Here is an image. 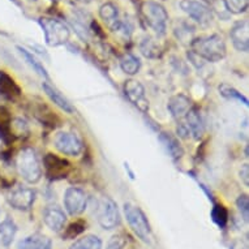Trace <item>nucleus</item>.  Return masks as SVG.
I'll use <instances>...</instances> for the list:
<instances>
[{"mask_svg":"<svg viewBox=\"0 0 249 249\" xmlns=\"http://www.w3.org/2000/svg\"><path fill=\"white\" fill-rule=\"evenodd\" d=\"M191 51L202 57L208 63H216L225 59L227 53L226 42L219 34L195 38L191 43Z\"/></svg>","mask_w":249,"mask_h":249,"instance_id":"obj_1","label":"nucleus"},{"mask_svg":"<svg viewBox=\"0 0 249 249\" xmlns=\"http://www.w3.org/2000/svg\"><path fill=\"white\" fill-rule=\"evenodd\" d=\"M18 175L29 184H37L42 179V166L33 147H22L16 155Z\"/></svg>","mask_w":249,"mask_h":249,"instance_id":"obj_2","label":"nucleus"},{"mask_svg":"<svg viewBox=\"0 0 249 249\" xmlns=\"http://www.w3.org/2000/svg\"><path fill=\"white\" fill-rule=\"evenodd\" d=\"M140 13L146 26H149L158 37H162L166 34L168 13L163 5L153 0H147V1H143L140 7Z\"/></svg>","mask_w":249,"mask_h":249,"instance_id":"obj_3","label":"nucleus"},{"mask_svg":"<svg viewBox=\"0 0 249 249\" xmlns=\"http://www.w3.org/2000/svg\"><path fill=\"white\" fill-rule=\"evenodd\" d=\"M124 215L127 218L128 225L136 236L143 243L150 244L151 229L145 213L139 206L127 202V204H124Z\"/></svg>","mask_w":249,"mask_h":249,"instance_id":"obj_4","label":"nucleus"},{"mask_svg":"<svg viewBox=\"0 0 249 249\" xmlns=\"http://www.w3.org/2000/svg\"><path fill=\"white\" fill-rule=\"evenodd\" d=\"M39 25L45 34L46 43L51 47L66 45L67 42L70 41V29L63 21L53 18V17H41Z\"/></svg>","mask_w":249,"mask_h":249,"instance_id":"obj_5","label":"nucleus"},{"mask_svg":"<svg viewBox=\"0 0 249 249\" xmlns=\"http://www.w3.org/2000/svg\"><path fill=\"white\" fill-rule=\"evenodd\" d=\"M97 219L103 230H114L120 223V212L116 202L110 197H102L97 206Z\"/></svg>","mask_w":249,"mask_h":249,"instance_id":"obj_6","label":"nucleus"},{"mask_svg":"<svg viewBox=\"0 0 249 249\" xmlns=\"http://www.w3.org/2000/svg\"><path fill=\"white\" fill-rule=\"evenodd\" d=\"M53 145L59 153L68 157H78L84 151L82 140L73 132H57L53 137Z\"/></svg>","mask_w":249,"mask_h":249,"instance_id":"obj_7","label":"nucleus"},{"mask_svg":"<svg viewBox=\"0 0 249 249\" xmlns=\"http://www.w3.org/2000/svg\"><path fill=\"white\" fill-rule=\"evenodd\" d=\"M180 8L183 9L195 22L200 24L201 26H208L212 24L213 12L210 7H208L201 1L197 0H181Z\"/></svg>","mask_w":249,"mask_h":249,"instance_id":"obj_8","label":"nucleus"},{"mask_svg":"<svg viewBox=\"0 0 249 249\" xmlns=\"http://www.w3.org/2000/svg\"><path fill=\"white\" fill-rule=\"evenodd\" d=\"M36 197H37V193L32 188L16 187L9 191L7 195V201L13 209L20 210V212H26L34 205Z\"/></svg>","mask_w":249,"mask_h":249,"instance_id":"obj_9","label":"nucleus"},{"mask_svg":"<svg viewBox=\"0 0 249 249\" xmlns=\"http://www.w3.org/2000/svg\"><path fill=\"white\" fill-rule=\"evenodd\" d=\"M88 205V197L86 193L81 188L71 187L66 191L64 195V208L71 215H81L86 210Z\"/></svg>","mask_w":249,"mask_h":249,"instance_id":"obj_10","label":"nucleus"},{"mask_svg":"<svg viewBox=\"0 0 249 249\" xmlns=\"http://www.w3.org/2000/svg\"><path fill=\"white\" fill-rule=\"evenodd\" d=\"M124 94L128 98V101L133 103L139 110L146 112L149 110V101L145 94V88L140 81L137 80H127L124 84Z\"/></svg>","mask_w":249,"mask_h":249,"instance_id":"obj_11","label":"nucleus"},{"mask_svg":"<svg viewBox=\"0 0 249 249\" xmlns=\"http://www.w3.org/2000/svg\"><path fill=\"white\" fill-rule=\"evenodd\" d=\"M46 174L51 179H63L68 175L71 163L64 158H60L55 154H47L43 160Z\"/></svg>","mask_w":249,"mask_h":249,"instance_id":"obj_12","label":"nucleus"},{"mask_svg":"<svg viewBox=\"0 0 249 249\" xmlns=\"http://www.w3.org/2000/svg\"><path fill=\"white\" fill-rule=\"evenodd\" d=\"M43 222L53 232H60L66 229L67 215L63 212V209L56 206V205H50L43 210Z\"/></svg>","mask_w":249,"mask_h":249,"instance_id":"obj_13","label":"nucleus"},{"mask_svg":"<svg viewBox=\"0 0 249 249\" xmlns=\"http://www.w3.org/2000/svg\"><path fill=\"white\" fill-rule=\"evenodd\" d=\"M231 41L233 47L241 53H248L249 50V24L248 20L239 21L231 29Z\"/></svg>","mask_w":249,"mask_h":249,"instance_id":"obj_14","label":"nucleus"},{"mask_svg":"<svg viewBox=\"0 0 249 249\" xmlns=\"http://www.w3.org/2000/svg\"><path fill=\"white\" fill-rule=\"evenodd\" d=\"M167 108L176 120H183L187 112L192 108V102L185 94H176L170 98Z\"/></svg>","mask_w":249,"mask_h":249,"instance_id":"obj_15","label":"nucleus"},{"mask_svg":"<svg viewBox=\"0 0 249 249\" xmlns=\"http://www.w3.org/2000/svg\"><path fill=\"white\" fill-rule=\"evenodd\" d=\"M42 88H43V91H45L46 95L49 97L50 101H51L53 105H56L60 110H63L64 112H67V114H73V105H72L64 95L61 94L60 91H59L53 84H50V81L43 82V84H42Z\"/></svg>","mask_w":249,"mask_h":249,"instance_id":"obj_16","label":"nucleus"},{"mask_svg":"<svg viewBox=\"0 0 249 249\" xmlns=\"http://www.w3.org/2000/svg\"><path fill=\"white\" fill-rule=\"evenodd\" d=\"M184 123L187 124L189 133L195 140H200L205 133V124L200 111L196 107H192L184 116Z\"/></svg>","mask_w":249,"mask_h":249,"instance_id":"obj_17","label":"nucleus"},{"mask_svg":"<svg viewBox=\"0 0 249 249\" xmlns=\"http://www.w3.org/2000/svg\"><path fill=\"white\" fill-rule=\"evenodd\" d=\"M17 249H53V241L42 233H33L17 243Z\"/></svg>","mask_w":249,"mask_h":249,"instance_id":"obj_18","label":"nucleus"},{"mask_svg":"<svg viewBox=\"0 0 249 249\" xmlns=\"http://www.w3.org/2000/svg\"><path fill=\"white\" fill-rule=\"evenodd\" d=\"M17 233V226L12 218L0 223V249H9Z\"/></svg>","mask_w":249,"mask_h":249,"instance_id":"obj_19","label":"nucleus"},{"mask_svg":"<svg viewBox=\"0 0 249 249\" xmlns=\"http://www.w3.org/2000/svg\"><path fill=\"white\" fill-rule=\"evenodd\" d=\"M160 141L163 143L164 149L167 150L172 160H180L184 155V149L181 146V143L179 142V140L174 137L172 135L167 133V132H162L160 135Z\"/></svg>","mask_w":249,"mask_h":249,"instance_id":"obj_20","label":"nucleus"},{"mask_svg":"<svg viewBox=\"0 0 249 249\" xmlns=\"http://www.w3.org/2000/svg\"><path fill=\"white\" fill-rule=\"evenodd\" d=\"M0 94L8 99H16L20 97L21 90L13 78L4 72H0Z\"/></svg>","mask_w":249,"mask_h":249,"instance_id":"obj_21","label":"nucleus"},{"mask_svg":"<svg viewBox=\"0 0 249 249\" xmlns=\"http://www.w3.org/2000/svg\"><path fill=\"white\" fill-rule=\"evenodd\" d=\"M86 15H84L82 12L77 11L74 12V16L71 18V22H72V26H73L74 32L77 33V36L81 38L84 42H88L90 39V26L86 22Z\"/></svg>","mask_w":249,"mask_h":249,"instance_id":"obj_22","label":"nucleus"},{"mask_svg":"<svg viewBox=\"0 0 249 249\" xmlns=\"http://www.w3.org/2000/svg\"><path fill=\"white\" fill-rule=\"evenodd\" d=\"M17 50H18V53H21V56L24 57V60L26 61V64H28L36 73H38L39 76L46 78V80H49V73H47L45 66L42 64L41 61L38 60L37 57L34 56L33 53H30V51H28L26 49H24V47H21V46H17Z\"/></svg>","mask_w":249,"mask_h":249,"instance_id":"obj_23","label":"nucleus"},{"mask_svg":"<svg viewBox=\"0 0 249 249\" xmlns=\"http://www.w3.org/2000/svg\"><path fill=\"white\" fill-rule=\"evenodd\" d=\"M174 33H175L176 38L181 41L183 43H192V41L195 39L193 38V33H195V28L192 25L187 22L184 20H179L174 26Z\"/></svg>","mask_w":249,"mask_h":249,"instance_id":"obj_24","label":"nucleus"},{"mask_svg":"<svg viewBox=\"0 0 249 249\" xmlns=\"http://www.w3.org/2000/svg\"><path fill=\"white\" fill-rule=\"evenodd\" d=\"M120 67L124 73L129 74V76H135L136 73H139L140 68H141V61L137 56H135L133 53H125L123 55L120 59Z\"/></svg>","mask_w":249,"mask_h":249,"instance_id":"obj_25","label":"nucleus"},{"mask_svg":"<svg viewBox=\"0 0 249 249\" xmlns=\"http://www.w3.org/2000/svg\"><path fill=\"white\" fill-rule=\"evenodd\" d=\"M70 249H102V240L97 235H85L74 241Z\"/></svg>","mask_w":249,"mask_h":249,"instance_id":"obj_26","label":"nucleus"},{"mask_svg":"<svg viewBox=\"0 0 249 249\" xmlns=\"http://www.w3.org/2000/svg\"><path fill=\"white\" fill-rule=\"evenodd\" d=\"M140 50H141L143 56L149 57V59H157V57H160L162 55V53H163L162 49H160V46L154 39H151V38L143 39L141 42V45H140Z\"/></svg>","mask_w":249,"mask_h":249,"instance_id":"obj_27","label":"nucleus"},{"mask_svg":"<svg viewBox=\"0 0 249 249\" xmlns=\"http://www.w3.org/2000/svg\"><path fill=\"white\" fill-rule=\"evenodd\" d=\"M99 16L105 22H106L108 26L116 22L119 20V11L118 7L112 3H105L103 5H101L99 8Z\"/></svg>","mask_w":249,"mask_h":249,"instance_id":"obj_28","label":"nucleus"},{"mask_svg":"<svg viewBox=\"0 0 249 249\" xmlns=\"http://www.w3.org/2000/svg\"><path fill=\"white\" fill-rule=\"evenodd\" d=\"M218 90H219V94H221L222 97H225L226 99L237 101V102L243 103L244 106H248V98L244 97L241 93H239V91H237L235 88H232V86L227 85V84H222V85H219Z\"/></svg>","mask_w":249,"mask_h":249,"instance_id":"obj_29","label":"nucleus"},{"mask_svg":"<svg viewBox=\"0 0 249 249\" xmlns=\"http://www.w3.org/2000/svg\"><path fill=\"white\" fill-rule=\"evenodd\" d=\"M212 219L219 229H225L229 223V212L223 205L216 204L212 209Z\"/></svg>","mask_w":249,"mask_h":249,"instance_id":"obj_30","label":"nucleus"},{"mask_svg":"<svg viewBox=\"0 0 249 249\" xmlns=\"http://www.w3.org/2000/svg\"><path fill=\"white\" fill-rule=\"evenodd\" d=\"M227 12L233 15H240L248 9L249 0H222Z\"/></svg>","mask_w":249,"mask_h":249,"instance_id":"obj_31","label":"nucleus"},{"mask_svg":"<svg viewBox=\"0 0 249 249\" xmlns=\"http://www.w3.org/2000/svg\"><path fill=\"white\" fill-rule=\"evenodd\" d=\"M9 131H11V136L12 133H15L16 136H24L29 133V127L26 122L22 119H15V120H11Z\"/></svg>","mask_w":249,"mask_h":249,"instance_id":"obj_32","label":"nucleus"},{"mask_svg":"<svg viewBox=\"0 0 249 249\" xmlns=\"http://www.w3.org/2000/svg\"><path fill=\"white\" fill-rule=\"evenodd\" d=\"M236 206L241 214V218L245 222L249 221V198L247 195H241L236 200Z\"/></svg>","mask_w":249,"mask_h":249,"instance_id":"obj_33","label":"nucleus"},{"mask_svg":"<svg viewBox=\"0 0 249 249\" xmlns=\"http://www.w3.org/2000/svg\"><path fill=\"white\" fill-rule=\"evenodd\" d=\"M86 227V225L84 222H74L72 225L67 229L66 231V239H73V237H77L80 233L84 232V229Z\"/></svg>","mask_w":249,"mask_h":249,"instance_id":"obj_34","label":"nucleus"},{"mask_svg":"<svg viewBox=\"0 0 249 249\" xmlns=\"http://www.w3.org/2000/svg\"><path fill=\"white\" fill-rule=\"evenodd\" d=\"M123 247H124V239L120 235H115L107 243L106 249H123Z\"/></svg>","mask_w":249,"mask_h":249,"instance_id":"obj_35","label":"nucleus"},{"mask_svg":"<svg viewBox=\"0 0 249 249\" xmlns=\"http://www.w3.org/2000/svg\"><path fill=\"white\" fill-rule=\"evenodd\" d=\"M176 133L179 136L180 139L187 140L191 137V133H189V129L187 127V124L184 123V120H179L178 123V127H176Z\"/></svg>","mask_w":249,"mask_h":249,"instance_id":"obj_36","label":"nucleus"},{"mask_svg":"<svg viewBox=\"0 0 249 249\" xmlns=\"http://www.w3.org/2000/svg\"><path fill=\"white\" fill-rule=\"evenodd\" d=\"M239 175H240V179L244 181L245 187H248L249 185V166L248 164H244V166L240 168Z\"/></svg>","mask_w":249,"mask_h":249,"instance_id":"obj_37","label":"nucleus"},{"mask_svg":"<svg viewBox=\"0 0 249 249\" xmlns=\"http://www.w3.org/2000/svg\"><path fill=\"white\" fill-rule=\"evenodd\" d=\"M77 1H80V3H90V1H91V0H77Z\"/></svg>","mask_w":249,"mask_h":249,"instance_id":"obj_38","label":"nucleus"}]
</instances>
